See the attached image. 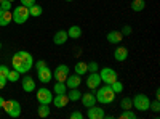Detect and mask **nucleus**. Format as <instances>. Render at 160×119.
<instances>
[{"label": "nucleus", "instance_id": "1", "mask_svg": "<svg viewBox=\"0 0 160 119\" xmlns=\"http://www.w3.org/2000/svg\"><path fill=\"white\" fill-rule=\"evenodd\" d=\"M11 64H13V69H16L19 74L21 73H28L32 69V66H34V58L32 55L29 53V51H16L15 55H13L11 58Z\"/></svg>", "mask_w": 160, "mask_h": 119}, {"label": "nucleus", "instance_id": "2", "mask_svg": "<svg viewBox=\"0 0 160 119\" xmlns=\"http://www.w3.org/2000/svg\"><path fill=\"white\" fill-rule=\"evenodd\" d=\"M95 95H96V101H99L102 105H109L115 98V92L111 89V85L106 84V85H102V87L98 89V92H96Z\"/></svg>", "mask_w": 160, "mask_h": 119}, {"label": "nucleus", "instance_id": "3", "mask_svg": "<svg viewBox=\"0 0 160 119\" xmlns=\"http://www.w3.org/2000/svg\"><path fill=\"white\" fill-rule=\"evenodd\" d=\"M11 18L16 24H24L26 21L29 19V8L24 5H18L15 10L11 11Z\"/></svg>", "mask_w": 160, "mask_h": 119}, {"label": "nucleus", "instance_id": "4", "mask_svg": "<svg viewBox=\"0 0 160 119\" xmlns=\"http://www.w3.org/2000/svg\"><path fill=\"white\" fill-rule=\"evenodd\" d=\"M131 101H133V108H136L138 111H148L149 110V105H151L149 97L144 95V94L135 95V98H131Z\"/></svg>", "mask_w": 160, "mask_h": 119}, {"label": "nucleus", "instance_id": "5", "mask_svg": "<svg viewBox=\"0 0 160 119\" xmlns=\"http://www.w3.org/2000/svg\"><path fill=\"white\" fill-rule=\"evenodd\" d=\"M3 111L10 116V117H19L21 114V105L16 101V100H8L3 103Z\"/></svg>", "mask_w": 160, "mask_h": 119}, {"label": "nucleus", "instance_id": "6", "mask_svg": "<svg viewBox=\"0 0 160 119\" xmlns=\"http://www.w3.org/2000/svg\"><path fill=\"white\" fill-rule=\"evenodd\" d=\"M99 77H101V82L111 85L112 82H115V81H117L118 74H117V71H115V69H112V68H102V69H101V73H99Z\"/></svg>", "mask_w": 160, "mask_h": 119}, {"label": "nucleus", "instance_id": "7", "mask_svg": "<svg viewBox=\"0 0 160 119\" xmlns=\"http://www.w3.org/2000/svg\"><path fill=\"white\" fill-rule=\"evenodd\" d=\"M37 101L42 105H50L53 101V94L51 90H48L47 87H42L37 90Z\"/></svg>", "mask_w": 160, "mask_h": 119}, {"label": "nucleus", "instance_id": "8", "mask_svg": "<svg viewBox=\"0 0 160 119\" xmlns=\"http://www.w3.org/2000/svg\"><path fill=\"white\" fill-rule=\"evenodd\" d=\"M68 76H69V66L68 64H59L55 69V73H53V77H55L58 82H66Z\"/></svg>", "mask_w": 160, "mask_h": 119}, {"label": "nucleus", "instance_id": "9", "mask_svg": "<svg viewBox=\"0 0 160 119\" xmlns=\"http://www.w3.org/2000/svg\"><path fill=\"white\" fill-rule=\"evenodd\" d=\"M37 77H38V81L42 82V84H48L51 81V77H53V73L50 71L48 66H45V68L37 71Z\"/></svg>", "mask_w": 160, "mask_h": 119}, {"label": "nucleus", "instance_id": "10", "mask_svg": "<svg viewBox=\"0 0 160 119\" xmlns=\"http://www.w3.org/2000/svg\"><path fill=\"white\" fill-rule=\"evenodd\" d=\"M80 100H82V105H83L85 108H90V106H95V105H96V95H95V94H91V92L82 94Z\"/></svg>", "mask_w": 160, "mask_h": 119}, {"label": "nucleus", "instance_id": "11", "mask_svg": "<svg viewBox=\"0 0 160 119\" xmlns=\"http://www.w3.org/2000/svg\"><path fill=\"white\" fill-rule=\"evenodd\" d=\"M99 84H101V77H99L98 73H91V74L87 77V85H88V89H98Z\"/></svg>", "mask_w": 160, "mask_h": 119}, {"label": "nucleus", "instance_id": "12", "mask_svg": "<svg viewBox=\"0 0 160 119\" xmlns=\"http://www.w3.org/2000/svg\"><path fill=\"white\" fill-rule=\"evenodd\" d=\"M87 116H88L90 119H102L106 114H104V110H102V108H96V105H95V106H90V108H88Z\"/></svg>", "mask_w": 160, "mask_h": 119}, {"label": "nucleus", "instance_id": "13", "mask_svg": "<svg viewBox=\"0 0 160 119\" xmlns=\"http://www.w3.org/2000/svg\"><path fill=\"white\" fill-rule=\"evenodd\" d=\"M82 84V79H80L78 74H72V76H68V79H66V85H68L69 89H78V85Z\"/></svg>", "mask_w": 160, "mask_h": 119}, {"label": "nucleus", "instance_id": "14", "mask_svg": "<svg viewBox=\"0 0 160 119\" xmlns=\"http://www.w3.org/2000/svg\"><path fill=\"white\" fill-rule=\"evenodd\" d=\"M51 103H55V106H56V108H64L66 105L69 103V97H68V94L55 95V97H53V101H51Z\"/></svg>", "mask_w": 160, "mask_h": 119}, {"label": "nucleus", "instance_id": "15", "mask_svg": "<svg viewBox=\"0 0 160 119\" xmlns=\"http://www.w3.org/2000/svg\"><path fill=\"white\" fill-rule=\"evenodd\" d=\"M68 31H58L55 35H53V42H55L56 45H62V44H66V41H68Z\"/></svg>", "mask_w": 160, "mask_h": 119}, {"label": "nucleus", "instance_id": "16", "mask_svg": "<svg viewBox=\"0 0 160 119\" xmlns=\"http://www.w3.org/2000/svg\"><path fill=\"white\" fill-rule=\"evenodd\" d=\"M114 58L117 60V61H125L127 58H128V50L125 48V47H117L115 48V51H114Z\"/></svg>", "mask_w": 160, "mask_h": 119}, {"label": "nucleus", "instance_id": "17", "mask_svg": "<svg viewBox=\"0 0 160 119\" xmlns=\"http://www.w3.org/2000/svg\"><path fill=\"white\" fill-rule=\"evenodd\" d=\"M22 90L24 92H34L35 90V82H34V79L32 77H24L22 79Z\"/></svg>", "mask_w": 160, "mask_h": 119}, {"label": "nucleus", "instance_id": "18", "mask_svg": "<svg viewBox=\"0 0 160 119\" xmlns=\"http://www.w3.org/2000/svg\"><path fill=\"white\" fill-rule=\"evenodd\" d=\"M122 32H118V31H112L108 34V42L109 44H120L122 42Z\"/></svg>", "mask_w": 160, "mask_h": 119}, {"label": "nucleus", "instance_id": "19", "mask_svg": "<svg viewBox=\"0 0 160 119\" xmlns=\"http://www.w3.org/2000/svg\"><path fill=\"white\" fill-rule=\"evenodd\" d=\"M10 21H13V18H11V11H8V10H2V13H0V26H8Z\"/></svg>", "mask_w": 160, "mask_h": 119}, {"label": "nucleus", "instance_id": "20", "mask_svg": "<svg viewBox=\"0 0 160 119\" xmlns=\"http://www.w3.org/2000/svg\"><path fill=\"white\" fill-rule=\"evenodd\" d=\"M80 35H82V29H80V26H71V28L68 29V37L78 39Z\"/></svg>", "mask_w": 160, "mask_h": 119}, {"label": "nucleus", "instance_id": "21", "mask_svg": "<svg viewBox=\"0 0 160 119\" xmlns=\"http://www.w3.org/2000/svg\"><path fill=\"white\" fill-rule=\"evenodd\" d=\"M53 92H55V95H62L68 92V85H66V82H58L55 84V87H53Z\"/></svg>", "mask_w": 160, "mask_h": 119}, {"label": "nucleus", "instance_id": "22", "mask_svg": "<svg viewBox=\"0 0 160 119\" xmlns=\"http://www.w3.org/2000/svg\"><path fill=\"white\" fill-rule=\"evenodd\" d=\"M42 7L40 5H37V3H34V5H31L29 7V16H34V18H37V16H40L42 15Z\"/></svg>", "mask_w": 160, "mask_h": 119}, {"label": "nucleus", "instance_id": "23", "mask_svg": "<svg viewBox=\"0 0 160 119\" xmlns=\"http://www.w3.org/2000/svg\"><path fill=\"white\" fill-rule=\"evenodd\" d=\"M146 8V2L144 0H133L131 2V10L133 11H142Z\"/></svg>", "mask_w": 160, "mask_h": 119}, {"label": "nucleus", "instance_id": "24", "mask_svg": "<svg viewBox=\"0 0 160 119\" xmlns=\"http://www.w3.org/2000/svg\"><path fill=\"white\" fill-rule=\"evenodd\" d=\"M74 73H75V74H78V76L85 74V73H87V63H83V61H78V63L74 66Z\"/></svg>", "mask_w": 160, "mask_h": 119}, {"label": "nucleus", "instance_id": "25", "mask_svg": "<svg viewBox=\"0 0 160 119\" xmlns=\"http://www.w3.org/2000/svg\"><path fill=\"white\" fill-rule=\"evenodd\" d=\"M68 97H69V101H77V100H80L82 94L78 92V89H71V92L68 94Z\"/></svg>", "mask_w": 160, "mask_h": 119}, {"label": "nucleus", "instance_id": "26", "mask_svg": "<svg viewBox=\"0 0 160 119\" xmlns=\"http://www.w3.org/2000/svg\"><path fill=\"white\" fill-rule=\"evenodd\" d=\"M120 108H123V110H133V101H131V98L123 97L122 101H120Z\"/></svg>", "mask_w": 160, "mask_h": 119}, {"label": "nucleus", "instance_id": "27", "mask_svg": "<svg viewBox=\"0 0 160 119\" xmlns=\"http://www.w3.org/2000/svg\"><path fill=\"white\" fill-rule=\"evenodd\" d=\"M7 81H10V82H18V81H19V73H18L16 69H10V73H8V76H7Z\"/></svg>", "mask_w": 160, "mask_h": 119}, {"label": "nucleus", "instance_id": "28", "mask_svg": "<svg viewBox=\"0 0 160 119\" xmlns=\"http://www.w3.org/2000/svg\"><path fill=\"white\" fill-rule=\"evenodd\" d=\"M37 113H38V116H40V117H47V116L50 114V108H48V105H42V103H40V106H38Z\"/></svg>", "mask_w": 160, "mask_h": 119}, {"label": "nucleus", "instance_id": "29", "mask_svg": "<svg viewBox=\"0 0 160 119\" xmlns=\"http://www.w3.org/2000/svg\"><path fill=\"white\" fill-rule=\"evenodd\" d=\"M120 117H122V119H135V117H136V114L133 113L131 110H123V113L120 114Z\"/></svg>", "mask_w": 160, "mask_h": 119}, {"label": "nucleus", "instance_id": "30", "mask_svg": "<svg viewBox=\"0 0 160 119\" xmlns=\"http://www.w3.org/2000/svg\"><path fill=\"white\" fill-rule=\"evenodd\" d=\"M98 69H99V66H98L96 61L87 63V71H90V73H98Z\"/></svg>", "mask_w": 160, "mask_h": 119}, {"label": "nucleus", "instance_id": "31", "mask_svg": "<svg viewBox=\"0 0 160 119\" xmlns=\"http://www.w3.org/2000/svg\"><path fill=\"white\" fill-rule=\"evenodd\" d=\"M111 89L115 92V94H120V92L123 90V85H122V82L115 81V82H112V84H111Z\"/></svg>", "mask_w": 160, "mask_h": 119}, {"label": "nucleus", "instance_id": "32", "mask_svg": "<svg viewBox=\"0 0 160 119\" xmlns=\"http://www.w3.org/2000/svg\"><path fill=\"white\" fill-rule=\"evenodd\" d=\"M149 110H152L154 113H158V111H160V103H158V98L149 105Z\"/></svg>", "mask_w": 160, "mask_h": 119}, {"label": "nucleus", "instance_id": "33", "mask_svg": "<svg viewBox=\"0 0 160 119\" xmlns=\"http://www.w3.org/2000/svg\"><path fill=\"white\" fill-rule=\"evenodd\" d=\"M8 73H10V68H7L5 64H0V77H5L7 79Z\"/></svg>", "mask_w": 160, "mask_h": 119}, {"label": "nucleus", "instance_id": "34", "mask_svg": "<svg viewBox=\"0 0 160 119\" xmlns=\"http://www.w3.org/2000/svg\"><path fill=\"white\" fill-rule=\"evenodd\" d=\"M11 3H13V2H10V0H3V2L0 3V7H2V10H8V11H10V10H11Z\"/></svg>", "mask_w": 160, "mask_h": 119}, {"label": "nucleus", "instance_id": "35", "mask_svg": "<svg viewBox=\"0 0 160 119\" xmlns=\"http://www.w3.org/2000/svg\"><path fill=\"white\" fill-rule=\"evenodd\" d=\"M45 66H47V63H45L43 60H38V61L35 63V69L38 71V69H42V68H45Z\"/></svg>", "mask_w": 160, "mask_h": 119}, {"label": "nucleus", "instance_id": "36", "mask_svg": "<svg viewBox=\"0 0 160 119\" xmlns=\"http://www.w3.org/2000/svg\"><path fill=\"white\" fill-rule=\"evenodd\" d=\"M83 117V114L80 113V111H74V113H71V119H82Z\"/></svg>", "mask_w": 160, "mask_h": 119}, {"label": "nucleus", "instance_id": "37", "mask_svg": "<svg viewBox=\"0 0 160 119\" xmlns=\"http://www.w3.org/2000/svg\"><path fill=\"white\" fill-rule=\"evenodd\" d=\"M131 34V28L130 26H123L122 28V35H130Z\"/></svg>", "mask_w": 160, "mask_h": 119}, {"label": "nucleus", "instance_id": "38", "mask_svg": "<svg viewBox=\"0 0 160 119\" xmlns=\"http://www.w3.org/2000/svg\"><path fill=\"white\" fill-rule=\"evenodd\" d=\"M35 3V0H21V5H24V7H31V5H34Z\"/></svg>", "mask_w": 160, "mask_h": 119}, {"label": "nucleus", "instance_id": "39", "mask_svg": "<svg viewBox=\"0 0 160 119\" xmlns=\"http://www.w3.org/2000/svg\"><path fill=\"white\" fill-rule=\"evenodd\" d=\"M5 84H7V79L5 77H0V90L5 87Z\"/></svg>", "mask_w": 160, "mask_h": 119}, {"label": "nucleus", "instance_id": "40", "mask_svg": "<svg viewBox=\"0 0 160 119\" xmlns=\"http://www.w3.org/2000/svg\"><path fill=\"white\" fill-rule=\"evenodd\" d=\"M3 103H5V100H3L2 97H0V108H2V106H3Z\"/></svg>", "mask_w": 160, "mask_h": 119}, {"label": "nucleus", "instance_id": "41", "mask_svg": "<svg viewBox=\"0 0 160 119\" xmlns=\"http://www.w3.org/2000/svg\"><path fill=\"white\" fill-rule=\"evenodd\" d=\"M0 13H2V7H0Z\"/></svg>", "mask_w": 160, "mask_h": 119}, {"label": "nucleus", "instance_id": "42", "mask_svg": "<svg viewBox=\"0 0 160 119\" xmlns=\"http://www.w3.org/2000/svg\"><path fill=\"white\" fill-rule=\"evenodd\" d=\"M10 2H15V0H10Z\"/></svg>", "mask_w": 160, "mask_h": 119}, {"label": "nucleus", "instance_id": "43", "mask_svg": "<svg viewBox=\"0 0 160 119\" xmlns=\"http://www.w3.org/2000/svg\"><path fill=\"white\" fill-rule=\"evenodd\" d=\"M2 2H3V0H0V3H2Z\"/></svg>", "mask_w": 160, "mask_h": 119}, {"label": "nucleus", "instance_id": "44", "mask_svg": "<svg viewBox=\"0 0 160 119\" xmlns=\"http://www.w3.org/2000/svg\"><path fill=\"white\" fill-rule=\"evenodd\" d=\"M0 48H2V44H0Z\"/></svg>", "mask_w": 160, "mask_h": 119}, {"label": "nucleus", "instance_id": "45", "mask_svg": "<svg viewBox=\"0 0 160 119\" xmlns=\"http://www.w3.org/2000/svg\"><path fill=\"white\" fill-rule=\"evenodd\" d=\"M68 2H72V0H68Z\"/></svg>", "mask_w": 160, "mask_h": 119}]
</instances>
